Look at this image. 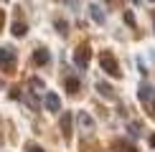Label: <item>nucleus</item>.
<instances>
[{
  "instance_id": "obj_15",
  "label": "nucleus",
  "mask_w": 155,
  "mask_h": 152,
  "mask_svg": "<svg viewBox=\"0 0 155 152\" xmlns=\"http://www.w3.org/2000/svg\"><path fill=\"white\" fill-rule=\"evenodd\" d=\"M23 99L28 101V106H33V109H38V101H36L33 97H31V94H23Z\"/></svg>"
},
{
  "instance_id": "obj_22",
  "label": "nucleus",
  "mask_w": 155,
  "mask_h": 152,
  "mask_svg": "<svg viewBox=\"0 0 155 152\" xmlns=\"http://www.w3.org/2000/svg\"><path fill=\"white\" fill-rule=\"evenodd\" d=\"M0 25H3V10H0Z\"/></svg>"
},
{
  "instance_id": "obj_9",
  "label": "nucleus",
  "mask_w": 155,
  "mask_h": 152,
  "mask_svg": "<svg viewBox=\"0 0 155 152\" xmlns=\"http://www.w3.org/2000/svg\"><path fill=\"white\" fill-rule=\"evenodd\" d=\"M89 15H92V21H94V23H99V25L104 23V18H107V15H104V10H102L99 5H89Z\"/></svg>"
},
{
  "instance_id": "obj_7",
  "label": "nucleus",
  "mask_w": 155,
  "mask_h": 152,
  "mask_svg": "<svg viewBox=\"0 0 155 152\" xmlns=\"http://www.w3.org/2000/svg\"><path fill=\"white\" fill-rule=\"evenodd\" d=\"M48 61H51L48 51H46V48H36V53H33V63H38V66H46Z\"/></svg>"
},
{
  "instance_id": "obj_12",
  "label": "nucleus",
  "mask_w": 155,
  "mask_h": 152,
  "mask_svg": "<svg viewBox=\"0 0 155 152\" xmlns=\"http://www.w3.org/2000/svg\"><path fill=\"white\" fill-rule=\"evenodd\" d=\"M127 129H130V135H132V137H140V135H143V124H137V122H132Z\"/></svg>"
},
{
  "instance_id": "obj_19",
  "label": "nucleus",
  "mask_w": 155,
  "mask_h": 152,
  "mask_svg": "<svg viewBox=\"0 0 155 152\" xmlns=\"http://www.w3.org/2000/svg\"><path fill=\"white\" fill-rule=\"evenodd\" d=\"M69 5H71V8H79V0H66Z\"/></svg>"
},
{
  "instance_id": "obj_5",
  "label": "nucleus",
  "mask_w": 155,
  "mask_h": 152,
  "mask_svg": "<svg viewBox=\"0 0 155 152\" xmlns=\"http://www.w3.org/2000/svg\"><path fill=\"white\" fill-rule=\"evenodd\" d=\"M76 124H79L84 132H92V129H94V119L89 117L87 112H79V114H76Z\"/></svg>"
},
{
  "instance_id": "obj_18",
  "label": "nucleus",
  "mask_w": 155,
  "mask_h": 152,
  "mask_svg": "<svg viewBox=\"0 0 155 152\" xmlns=\"http://www.w3.org/2000/svg\"><path fill=\"white\" fill-rule=\"evenodd\" d=\"M28 152H43L41 147H36V144H28Z\"/></svg>"
},
{
  "instance_id": "obj_10",
  "label": "nucleus",
  "mask_w": 155,
  "mask_h": 152,
  "mask_svg": "<svg viewBox=\"0 0 155 152\" xmlns=\"http://www.w3.org/2000/svg\"><path fill=\"white\" fill-rule=\"evenodd\" d=\"M137 97H140V101H153V89L147 86V84H140Z\"/></svg>"
},
{
  "instance_id": "obj_3",
  "label": "nucleus",
  "mask_w": 155,
  "mask_h": 152,
  "mask_svg": "<svg viewBox=\"0 0 155 152\" xmlns=\"http://www.w3.org/2000/svg\"><path fill=\"white\" fill-rule=\"evenodd\" d=\"M89 59H92V51H89V46H79V48L74 51V63H76L79 68H87Z\"/></svg>"
},
{
  "instance_id": "obj_11",
  "label": "nucleus",
  "mask_w": 155,
  "mask_h": 152,
  "mask_svg": "<svg viewBox=\"0 0 155 152\" xmlns=\"http://www.w3.org/2000/svg\"><path fill=\"white\" fill-rule=\"evenodd\" d=\"M25 33H28V25H25L23 21H15V23H13V36H15V38H23Z\"/></svg>"
},
{
  "instance_id": "obj_2",
  "label": "nucleus",
  "mask_w": 155,
  "mask_h": 152,
  "mask_svg": "<svg viewBox=\"0 0 155 152\" xmlns=\"http://www.w3.org/2000/svg\"><path fill=\"white\" fill-rule=\"evenodd\" d=\"M13 66H15V51H13L10 46H3L0 48V68L13 71Z\"/></svg>"
},
{
  "instance_id": "obj_8",
  "label": "nucleus",
  "mask_w": 155,
  "mask_h": 152,
  "mask_svg": "<svg viewBox=\"0 0 155 152\" xmlns=\"http://www.w3.org/2000/svg\"><path fill=\"white\" fill-rule=\"evenodd\" d=\"M61 132H64V137H71V114L69 112H64L61 114Z\"/></svg>"
},
{
  "instance_id": "obj_6",
  "label": "nucleus",
  "mask_w": 155,
  "mask_h": 152,
  "mask_svg": "<svg viewBox=\"0 0 155 152\" xmlns=\"http://www.w3.org/2000/svg\"><path fill=\"white\" fill-rule=\"evenodd\" d=\"M97 91H99L104 99H114V97H117V94H114V89L109 86L107 81H97Z\"/></svg>"
},
{
  "instance_id": "obj_25",
  "label": "nucleus",
  "mask_w": 155,
  "mask_h": 152,
  "mask_svg": "<svg viewBox=\"0 0 155 152\" xmlns=\"http://www.w3.org/2000/svg\"><path fill=\"white\" fill-rule=\"evenodd\" d=\"M150 3H155V0H150Z\"/></svg>"
},
{
  "instance_id": "obj_14",
  "label": "nucleus",
  "mask_w": 155,
  "mask_h": 152,
  "mask_svg": "<svg viewBox=\"0 0 155 152\" xmlns=\"http://www.w3.org/2000/svg\"><path fill=\"white\" fill-rule=\"evenodd\" d=\"M66 28H69V25H66V23H64V21H56V30H59V33H61V36H66V33H69V30H66Z\"/></svg>"
},
{
  "instance_id": "obj_24",
  "label": "nucleus",
  "mask_w": 155,
  "mask_h": 152,
  "mask_svg": "<svg viewBox=\"0 0 155 152\" xmlns=\"http://www.w3.org/2000/svg\"><path fill=\"white\" fill-rule=\"evenodd\" d=\"M0 89H3V84H0Z\"/></svg>"
},
{
  "instance_id": "obj_4",
  "label": "nucleus",
  "mask_w": 155,
  "mask_h": 152,
  "mask_svg": "<svg viewBox=\"0 0 155 152\" xmlns=\"http://www.w3.org/2000/svg\"><path fill=\"white\" fill-rule=\"evenodd\" d=\"M43 104H46V109H48V112H59V109H61V99H59V94H54V91H48V94H46Z\"/></svg>"
},
{
  "instance_id": "obj_13",
  "label": "nucleus",
  "mask_w": 155,
  "mask_h": 152,
  "mask_svg": "<svg viewBox=\"0 0 155 152\" xmlns=\"http://www.w3.org/2000/svg\"><path fill=\"white\" fill-rule=\"evenodd\" d=\"M66 89L71 94H76V91H79V79H66Z\"/></svg>"
},
{
  "instance_id": "obj_21",
  "label": "nucleus",
  "mask_w": 155,
  "mask_h": 152,
  "mask_svg": "<svg viewBox=\"0 0 155 152\" xmlns=\"http://www.w3.org/2000/svg\"><path fill=\"white\" fill-rule=\"evenodd\" d=\"M150 147H155V135H150Z\"/></svg>"
},
{
  "instance_id": "obj_17",
  "label": "nucleus",
  "mask_w": 155,
  "mask_h": 152,
  "mask_svg": "<svg viewBox=\"0 0 155 152\" xmlns=\"http://www.w3.org/2000/svg\"><path fill=\"white\" fill-rule=\"evenodd\" d=\"M125 23H127V25H135V15H132L130 10H125Z\"/></svg>"
},
{
  "instance_id": "obj_20",
  "label": "nucleus",
  "mask_w": 155,
  "mask_h": 152,
  "mask_svg": "<svg viewBox=\"0 0 155 152\" xmlns=\"http://www.w3.org/2000/svg\"><path fill=\"white\" fill-rule=\"evenodd\" d=\"M150 109H153V119H155V101H150Z\"/></svg>"
},
{
  "instance_id": "obj_1",
  "label": "nucleus",
  "mask_w": 155,
  "mask_h": 152,
  "mask_svg": "<svg viewBox=\"0 0 155 152\" xmlns=\"http://www.w3.org/2000/svg\"><path fill=\"white\" fill-rule=\"evenodd\" d=\"M99 63H102V68L112 76V79H120L122 76V71H120V63H117V59H114L109 51H102V56H99Z\"/></svg>"
},
{
  "instance_id": "obj_23",
  "label": "nucleus",
  "mask_w": 155,
  "mask_h": 152,
  "mask_svg": "<svg viewBox=\"0 0 155 152\" xmlns=\"http://www.w3.org/2000/svg\"><path fill=\"white\" fill-rule=\"evenodd\" d=\"M132 3H135V5H137V3H140V0H132Z\"/></svg>"
},
{
  "instance_id": "obj_16",
  "label": "nucleus",
  "mask_w": 155,
  "mask_h": 152,
  "mask_svg": "<svg viewBox=\"0 0 155 152\" xmlns=\"http://www.w3.org/2000/svg\"><path fill=\"white\" fill-rule=\"evenodd\" d=\"M31 89H36V91H38V89H43V81L41 79H31Z\"/></svg>"
}]
</instances>
